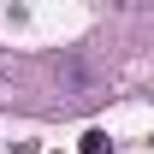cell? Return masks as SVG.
<instances>
[{
  "instance_id": "obj_1",
  "label": "cell",
  "mask_w": 154,
  "mask_h": 154,
  "mask_svg": "<svg viewBox=\"0 0 154 154\" xmlns=\"http://www.w3.org/2000/svg\"><path fill=\"white\" fill-rule=\"evenodd\" d=\"M83 154H113V136L107 131H83Z\"/></svg>"
}]
</instances>
